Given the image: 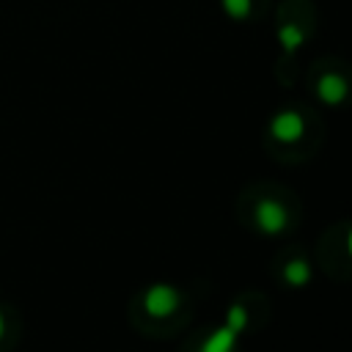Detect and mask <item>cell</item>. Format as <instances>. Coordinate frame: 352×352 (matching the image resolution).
I'll list each match as a JSON object with an SVG mask.
<instances>
[{
    "label": "cell",
    "mask_w": 352,
    "mask_h": 352,
    "mask_svg": "<svg viewBox=\"0 0 352 352\" xmlns=\"http://www.w3.org/2000/svg\"><path fill=\"white\" fill-rule=\"evenodd\" d=\"M253 217H256L258 231H264V234H280V231L289 226V212H286V206H283L280 201H275V198H261V201L256 204Z\"/></svg>",
    "instance_id": "obj_1"
},
{
    "label": "cell",
    "mask_w": 352,
    "mask_h": 352,
    "mask_svg": "<svg viewBox=\"0 0 352 352\" xmlns=\"http://www.w3.org/2000/svg\"><path fill=\"white\" fill-rule=\"evenodd\" d=\"M182 302V294L168 283H154L143 294V308L151 316H170Z\"/></svg>",
    "instance_id": "obj_2"
},
{
    "label": "cell",
    "mask_w": 352,
    "mask_h": 352,
    "mask_svg": "<svg viewBox=\"0 0 352 352\" xmlns=\"http://www.w3.org/2000/svg\"><path fill=\"white\" fill-rule=\"evenodd\" d=\"M302 132H305V121L297 110H280L270 121V135L280 143H294L302 138Z\"/></svg>",
    "instance_id": "obj_3"
},
{
    "label": "cell",
    "mask_w": 352,
    "mask_h": 352,
    "mask_svg": "<svg viewBox=\"0 0 352 352\" xmlns=\"http://www.w3.org/2000/svg\"><path fill=\"white\" fill-rule=\"evenodd\" d=\"M346 80L341 74H322L316 80V96L324 102V104H341L346 99Z\"/></svg>",
    "instance_id": "obj_4"
},
{
    "label": "cell",
    "mask_w": 352,
    "mask_h": 352,
    "mask_svg": "<svg viewBox=\"0 0 352 352\" xmlns=\"http://www.w3.org/2000/svg\"><path fill=\"white\" fill-rule=\"evenodd\" d=\"M236 336H239V333H234L228 324H226V327H217V330H212V333L204 338L201 352H234Z\"/></svg>",
    "instance_id": "obj_5"
},
{
    "label": "cell",
    "mask_w": 352,
    "mask_h": 352,
    "mask_svg": "<svg viewBox=\"0 0 352 352\" xmlns=\"http://www.w3.org/2000/svg\"><path fill=\"white\" fill-rule=\"evenodd\" d=\"M278 41H280V47H283L286 52H294V50L302 47L305 33H302L300 25H294V22H283V25L278 28Z\"/></svg>",
    "instance_id": "obj_6"
},
{
    "label": "cell",
    "mask_w": 352,
    "mask_h": 352,
    "mask_svg": "<svg viewBox=\"0 0 352 352\" xmlns=\"http://www.w3.org/2000/svg\"><path fill=\"white\" fill-rule=\"evenodd\" d=\"M283 278H286L292 286H305V283L311 280V267H308V261H302V258L289 261L286 270H283Z\"/></svg>",
    "instance_id": "obj_7"
},
{
    "label": "cell",
    "mask_w": 352,
    "mask_h": 352,
    "mask_svg": "<svg viewBox=\"0 0 352 352\" xmlns=\"http://www.w3.org/2000/svg\"><path fill=\"white\" fill-rule=\"evenodd\" d=\"M220 3H223V11L231 19H245L253 8V0H220Z\"/></svg>",
    "instance_id": "obj_8"
},
{
    "label": "cell",
    "mask_w": 352,
    "mask_h": 352,
    "mask_svg": "<svg viewBox=\"0 0 352 352\" xmlns=\"http://www.w3.org/2000/svg\"><path fill=\"white\" fill-rule=\"evenodd\" d=\"M234 333H242L245 327H248V311L242 308V305H231L228 308V322H226Z\"/></svg>",
    "instance_id": "obj_9"
},
{
    "label": "cell",
    "mask_w": 352,
    "mask_h": 352,
    "mask_svg": "<svg viewBox=\"0 0 352 352\" xmlns=\"http://www.w3.org/2000/svg\"><path fill=\"white\" fill-rule=\"evenodd\" d=\"M3 333H6V314L0 311V338H3Z\"/></svg>",
    "instance_id": "obj_10"
},
{
    "label": "cell",
    "mask_w": 352,
    "mask_h": 352,
    "mask_svg": "<svg viewBox=\"0 0 352 352\" xmlns=\"http://www.w3.org/2000/svg\"><path fill=\"white\" fill-rule=\"evenodd\" d=\"M346 248H349V256H352V231H349V236H346Z\"/></svg>",
    "instance_id": "obj_11"
}]
</instances>
